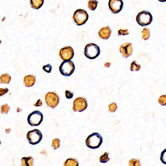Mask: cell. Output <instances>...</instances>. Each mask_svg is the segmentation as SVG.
<instances>
[{"mask_svg":"<svg viewBox=\"0 0 166 166\" xmlns=\"http://www.w3.org/2000/svg\"><path fill=\"white\" fill-rule=\"evenodd\" d=\"M42 134L38 129H34L29 131L26 134V139L30 144L36 145L42 141Z\"/></svg>","mask_w":166,"mask_h":166,"instance_id":"7","label":"cell"},{"mask_svg":"<svg viewBox=\"0 0 166 166\" xmlns=\"http://www.w3.org/2000/svg\"><path fill=\"white\" fill-rule=\"evenodd\" d=\"M79 163L76 159L68 158L64 162V166H79Z\"/></svg>","mask_w":166,"mask_h":166,"instance_id":"17","label":"cell"},{"mask_svg":"<svg viewBox=\"0 0 166 166\" xmlns=\"http://www.w3.org/2000/svg\"><path fill=\"white\" fill-rule=\"evenodd\" d=\"M43 115L39 111H34L27 117V122L32 126H39L43 121Z\"/></svg>","mask_w":166,"mask_h":166,"instance_id":"6","label":"cell"},{"mask_svg":"<svg viewBox=\"0 0 166 166\" xmlns=\"http://www.w3.org/2000/svg\"><path fill=\"white\" fill-rule=\"evenodd\" d=\"M129 32L128 29L123 30L121 29L118 31V35H129Z\"/></svg>","mask_w":166,"mask_h":166,"instance_id":"30","label":"cell"},{"mask_svg":"<svg viewBox=\"0 0 166 166\" xmlns=\"http://www.w3.org/2000/svg\"><path fill=\"white\" fill-rule=\"evenodd\" d=\"M109 154L107 152H105L103 154H102V155L99 158L100 162L102 163H106L108 162L110 160V158H109Z\"/></svg>","mask_w":166,"mask_h":166,"instance_id":"22","label":"cell"},{"mask_svg":"<svg viewBox=\"0 0 166 166\" xmlns=\"http://www.w3.org/2000/svg\"><path fill=\"white\" fill-rule=\"evenodd\" d=\"M109 112L110 113H114L117 109V105L115 103H112L110 104L108 106Z\"/></svg>","mask_w":166,"mask_h":166,"instance_id":"26","label":"cell"},{"mask_svg":"<svg viewBox=\"0 0 166 166\" xmlns=\"http://www.w3.org/2000/svg\"><path fill=\"white\" fill-rule=\"evenodd\" d=\"M160 160L162 163L166 165V149L164 150L160 155Z\"/></svg>","mask_w":166,"mask_h":166,"instance_id":"28","label":"cell"},{"mask_svg":"<svg viewBox=\"0 0 166 166\" xmlns=\"http://www.w3.org/2000/svg\"><path fill=\"white\" fill-rule=\"evenodd\" d=\"M103 142L102 136L97 133H93L86 138L85 143L88 148L92 149L99 148Z\"/></svg>","mask_w":166,"mask_h":166,"instance_id":"1","label":"cell"},{"mask_svg":"<svg viewBox=\"0 0 166 166\" xmlns=\"http://www.w3.org/2000/svg\"><path fill=\"white\" fill-rule=\"evenodd\" d=\"M141 38L144 40H148L150 37V30L148 28H144L142 31Z\"/></svg>","mask_w":166,"mask_h":166,"instance_id":"19","label":"cell"},{"mask_svg":"<svg viewBox=\"0 0 166 166\" xmlns=\"http://www.w3.org/2000/svg\"><path fill=\"white\" fill-rule=\"evenodd\" d=\"M36 81V78L34 75H28L23 78V84L25 87H32L34 86Z\"/></svg>","mask_w":166,"mask_h":166,"instance_id":"14","label":"cell"},{"mask_svg":"<svg viewBox=\"0 0 166 166\" xmlns=\"http://www.w3.org/2000/svg\"><path fill=\"white\" fill-rule=\"evenodd\" d=\"M8 91V88H0V96H2L5 94H6Z\"/></svg>","mask_w":166,"mask_h":166,"instance_id":"32","label":"cell"},{"mask_svg":"<svg viewBox=\"0 0 166 166\" xmlns=\"http://www.w3.org/2000/svg\"><path fill=\"white\" fill-rule=\"evenodd\" d=\"M45 101L48 107L54 108L59 102V97L55 92H49L45 95Z\"/></svg>","mask_w":166,"mask_h":166,"instance_id":"8","label":"cell"},{"mask_svg":"<svg viewBox=\"0 0 166 166\" xmlns=\"http://www.w3.org/2000/svg\"><path fill=\"white\" fill-rule=\"evenodd\" d=\"M60 140L59 138H55L52 142V147L53 149L56 150L60 147Z\"/></svg>","mask_w":166,"mask_h":166,"instance_id":"23","label":"cell"},{"mask_svg":"<svg viewBox=\"0 0 166 166\" xmlns=\"http://www.w3.org/2000/svg\"><path fill=\"white\" fill-rule=\"evenodd\" d=\"M87 101L83 97L76 98L73 101V109L75 112H83L87 108Z\"/></svg>","mask_w":166,"mask_h":166,"instance_id":"9","label":"cell"},{"mask_svg":"<svg viewBox=\"0 0 166 166\" xmlns=\"http://www.w3.org/2000/svg\"><path fill=\"white\" fill-rule=\"evenodd\" d=\"M129 166H141V163L139 160L132 159L129 162Z\"/></svg>","mask_w":166,"mask_h":166,"instance_id":"24","label":"cell"},{"mask_svg":"<svg viewBox=\"0 0 166 166\" xmlns=\"http://www.w3.org/2000/svg\"><path fill=\"white\" fill-rule=\"evenodd\" d=\"M10 106H9L8 104L2 105L1 108V112L2 114H7L10 110Z\"/></svg>","mask_w":166,"mask_h":166,"instance_id":"25","label":"cell"},{"mask_svg":"<svg viewBox=\"0 0 166 166\" xmlns=\"http://www.w3.org/2000/svg\"><path fill=\"white\" fill-rule=\"evenodd\" d=\"M11 78L10 75L8 73H5L2 75L0 77V80L1 84H8L11 81Z\"/></svg>","mask_w":166,"mask_h":166,"instance_id":"18","label":"cell"},{"mask_svg":"<svg viewBox=\"0 0 166 166\" xmlns=\"http://www.w3.org/2000/svg\"><path fill=\"white\" fill-rule=\"evenodd\" d=\"M65 97L68 99H72L74 96V93L73 92L70 91H66L65 92Z\"/></svg>","mask_w":166,"mask_h":166,"instance_id":"31","label":"cell"},{"mask_svg":"<svg viewBox=\"0 0 166 166\" xmlns=\"http://www.w3.org/2000/svg\"><path fill=\"white\" fill-rule=\"evenodd\" d=\"M84 55L87 58L93 60L97 58L100 54L99 46L94 43H89L85 47L84 51Z\"/></svg>","mask_w":166,"mask_h":166,"instance_id":"2","label":"cell"},{"mask_svg":"<svg viewBox=\"0 0 166 166\" xmlns=\"http://www.w3.org/2000/svg\"><path fill=\"white\" fill-rule=\"evenodd\" d=\"M59 55L60 58L64 61L71 60L74 56V51L71 47H65L60 49Z\"/></svg>","mask_w":166,"mask_h":166,"instance_id":"10","label":"cell"},{"mask_svg":"<svg viewBox=\"0 0 166 166\" xmlns=\"http://www.w3.org/2000/svg\"><path fill=\"white\" fill-rule=\"evenodd\" d=\"M98 4V2L96 0H90L88 3V7L92 11L94 10L97 8Z\"/></svg>","mask_w":166,"mask_h":166,"instance_id":"21","label":"cell"},{"mask_svg":"<svg viewBox=\"0 0 166 166\" xmlns=\"http://www.w3.org/2000/svg\"><path fill=\"white\" fill-rule=\"evenodd\" d=\"M104 66L105 67L109 68V67L110 66H111V63L109 62L106 63H105V64Z\"/></svg>","mask_w":166,"mask_h":166,"instance_id":"34","label":"cell"},{"mask_svg":"<svg viewBox=\"0 0 166 166\" xmlns=\"http://www.w3.org/2000/svg\"><path fill=\"white\" fill-rule=\"evenodd\" d=\"M141 69V66L135 60L133 61L130 64V70L131 71H137Z\"/></svg>","mask_w":166,"mask_h":166,"instance_id":"20","label":"cell"},{"mask_svg":"<svg viewBox=\"0 0 166 166\" xmlns=\"http://www.w3.org/2000/svg\"><path fill=\"white\" fill-rule=\"evenodd\" d=\"M42 69L44 71H46L47 73H50L52 71V67L48 64L47 65H44V66H43Z\"/></svg>","mask_w":166,"mask_h":166,"instance_id":"29","label":"cell"},{"mask_svg":"<svg viewBox=\"0 0 166 166\" xmlns=\"http://www.w3.org/2000/svg\"><path fill=\"white\" fill-rule=\"evenodd\" d=\"M42 101H41V100H40V99H39V100H38V101H37V103H36V104H34V105L35 106H41L42 105Z\"/></svg>","mask_w":166,"mask_h":166,"instance_id":"33","label":"cell"},{"mask_svg":"<svg viewBox=\"0 0 166 166\" xmlns=\"http://www.w3.org/2000/svg\"><path fill=\"white\" fill-rule=\"evenodd\" d=\"M44 3V0H30V4L32 8L39 9L42 6Z\"/></svg>","mask_w":166,"mask_h":166,"instance_id":"16","label":"cell"},{"mask_svg":"<svg viewBox=\"0 0 166 166\" xmlns=\"http://www.w3.org/2000/svg\"><path fill=\"white\" fill-rule=\"evenodd\" d=\"M112 30L110 27L109 26L106 27H103L100 29L99 32V35L100 38L103 39H108L111 36Z\"/></svg>","mask_w":166,"mask_h":166,"instance_id":"13","label":"cell"},{"mask_svg":"<svg viewBox=\"0 0 166 166\" xmlns=\"http://www.w3.org/2000/svg\"><path fill=\"white\" fill-rule=\"evenodd\" d=\"M159 104L162 106L166 105V95H163L159 98Z\"/></svg>","mask_w":166,"mask_h":166,"instance_id":"27","label":"cell"},{"mask_svg":"<svg viewBox=\"0 0 166 166\" xmlns=\"http://www.w3.org/2000/svg\"><path fill=\"white\" fill-rule=\"evenodd\" d=\"M88 14L87 12L81 9L76 10L73 16L74 22L78 26L84 25L88 20Z\"/></svg>","mask_w":166,"mask_h":166,"instance_id":"5","label":"cell"},{"mask_svg":"<svg viewBox=\"0 0 166 166\" xmlns=\"http://www.w3.org/2000/svg\"><path fill=\"white\" fill-rule=\"evenodd\" d=\"M108 5L112 13L117 14L123 8V2L122 0H109Z\"/></svg>","mask_w":166,"mask_h":166,"instance_id":"11","label":"cell"},{"mask_svg":"<svg viewBox=\"0 0 166 166\" xmlns=\"http://www.w3.org/2000/svg\"><path fill=\"white\" fill-rule=\"evenodd\" d=\"M153 16L149 11L143 10L139 12L136 17L138 24L141 26L149 25L153 21Z\"/></svg>","mask_w":166,"mask_h":166,"instance_id":"3","label":"cell"},{"mask_svg":"<svg viewBox=\"0 0 166 166\" xmlns=\"http://www.w3.org/2000/svg\"><path fill=\"white\" fill-rule=\"evenodd\" d=\"M120 51L123 58H129L133 54V45L130 42L122 44L120 47Z\"/></svg>","mask_w":166,"mask_h":166,"instance_id":"12","label":"cell"},{"mask_svg":"<svg viewBox=\"0 0 166 166\" xmlns=\"http://www.w3.org/2000/svg\"><path fill=\"white\" fill-rule=\"evenodd\" d=\"M59 70L63 75L70 76L74 73L75 70V66L71 60L64 61L59 66Z\"/></svg>","mask_w":166,"mask_h":166,"instance_id":"4","label":"cell"},{"mask_svg":"<svg viewBox=\"0 0 166 166\" xmlns=\"http://www.w3.org/2000/svg\"><path fill=\"white\" fill-rule=\"evenodd\" d=\"M158 1L160 2H166V0H158Z\"/></svg>","mask_w":166,"mask_h":166,"instance_id":"35","label":"cell"},{"mask_svg":"<svg viewBox=\"0 0 166 166\" xmlns=\"http://www.w3.org/2000/svg\"><path fill=\"white\" fill-rule=\"evenodd\" d=\"M34 158L31 156L24 157L21 159V166H33Z\"/></svg>","mask_w":166,"mask_h":166,"instance_id":"15","label":"cell"}]
</instances>
